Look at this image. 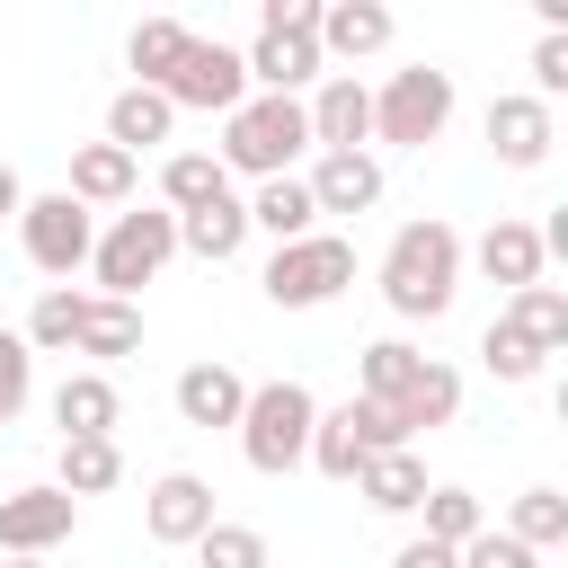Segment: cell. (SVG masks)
Instances as JSON below:
<instances>
[{"mask_svg":"<svg viewBox=\"0 0 568 568\" xmlns=\"http://www.w3.org/2000/svg\"><path fill=\"white\" fill-rule=\"evenodd\" d=\"M124 479V453H115V435H71L62 444V462H53V488L80 506V497H106Z\"/></svg>","mask_w":568,"mask_h":568,"instance_id":"26","label":"cell"},{"mask_svg":"<svg viewBox=\"0 0 568 568\" xmlns=\"http://www.w3.org/2000/svg\"><path fill=\"white\" fill-rule=\"evenodd\" d=\"M178 248L204 257V266H231V257L248 248V204H240V195H213V204L178 213Z\"/></svg>","mask_w":568,"mask_h":568,"instance_id":"20","label":"cell"},{"mask_svg":"<svg viewBox=\"0 0 568 568\" xmlns=\"http://www.w3.org/2000/svg\"><path fill=\"white\" fill-rule=\"evenodd\" d=\"M18 248H27V266L36 275H80L89 266V248H98V213H80L71 195H27L18 204Z\"/></svg>","mask_w":568,"mask_h":568,"instance_id":"7","label":"cell"},{"mask_svg":"<svg viewBox=\"0 0 568 568\" xmlns=\"http://www.w3.org/2000/svg\"><path fill=\"white\" fill-rule=\"evenodd\" d=\"M390 568H453V550H444V541H399Z\"/></svg>","mask_w":568,"mask_h":568,"instance_id":"40","label":"cell"},{"mask_svg":"<svg viewBox=\"0 0 568 568\" xmlns=\"http://www.w3.org/2000/svg\"><path fill=\"white\" fill-rule=\"evenodd\" d=\"M186 44H195V27H178V18H142V27L124 36V62L142 71V89H160V80L186 62Z\"/></svg>","mask_w":568,"mask_h":568,"instance_id":"29","label":"cell"},{"mask_svg":"<svg viewBox=\"0 0 568 568\" xmlns=\"http://www.w3.org/2000/svg\"><path fill=\"white\" fill-rule=\"evenodd\" d=\"M195 559H204V568H266V532H257V524H213V532L195 541Z\"/></svg>","mask_w":568,"mask_h":568,"instance_id":"35","label":"cell"},{"mask_svg":"<svg viewBox=\"0 0 568 568\" xmlns=\"http://www.w3.org/2000/svg\"><path fill=\"white\" fill-rule=\"evenodd\" d=\"M266 302L275 311H320V302H337L346 284H355V240H337V231H311V240H284L275 257H266Z\"/></svg>","mask_w":568,"mask_h":568,"instance_id":"6","label":"cell"},{"mask_svg":"<svg viewBox=\"0 0 568 568\" xmlns=\"http://www.w3.org/2000/svg\"><path fill=\"white\" fill-rule=\"evenodd\" d=\"M213 195H231V178H222L213 151H169V160H160V213H195V204H213Z\"/></svg>","mask_w":568,"mask_h":568,"instance_id":"27","label":"cell"},{"mask_svg":"<svg viewBox=\"0 0 568 568\" xmlns=\"http://www.w3.org/2000/svg\"><path fill=\"white\" fill-rule=\"evenodd\" d=\"M417 515H426V532H417V541H444V550H462V541L488 524V506H479L470 488H453V479H444V488H426V497H417Z\"/></svg>","mask_w":568,"mask_h":568,"instance_id":"31","label":"cell"},{"mask_svg":"<svg viewBox=\"0 0 568 568\" xmlns=\"http://www.w3.org/2000/svg\"><path fill=\"white\" fill-rule=\"evenodd\" d=\"M240 408H248V382H240L222 355H204V364L178 373V417H186V426L213 435V426H240Z\"/></svg>","mask_w":568,"mask_h":568,"instance_id":"16","label":"cell"},{"mask_svg":"<svg viewBox=\"0 0 568 568\" xmlns=\"http://www.w3.org/2000/svg\"><path fill=\"white\" fill-rule=\"evenodd\" d=\"M417 364H426V355H417L408 337H373V346L355 355V399H382V408H390V399L417 382Z\"/></svg>","mask_w":568,"mask_h":568,"instance_id":"28","label":"cell"},{"mask_svg":"<svg viewBox=\"0 0 568 568\" xmlns=\"http://www.w3.org/2000/svg\"><path fill=\"white\" fill-rule=\"evenodd\" d=\"M133 178H142V160L133 151H115V142H80L71 151V204L80 213H98V204H133Z\"/></svg>","mask_w":568,"mask_h":568,"instance_id":"18","label":"cell"},{"mask_svg":"<svg viewBox=\"0 0 568 568\" xmlns=\"http://www.w3.org/2000/svg\"><path fill=\"white\" fill-rule=\"evenodd\" d=\"M18 204H27V178L0 160V222H18Z\"/></svg>","mask_w":568,"mask_h":568,"instance_id":"41","label":"cell"},{"mask_svg":"<svg viewBox=\"0 0 568 568\" xmlns=\"http://www.w3.org/2000/svg\"><path fill=\"white\" fill-rule=\"evenodd\" d=\"M178 257V213H160V204H133V213H115L106 231H98V248H89V275H98V293L106 302H133L160 266Z\"/></svg>","mask_w":568,"mask_h":568,"instance_id":"4","label":"cell"},{"mask_svg":"<svg viewBox=\"0 0 568 568\" xmlns=\"http://www.w3.org/2000/svg\"><path fill=\"white\" fill-rule=\"evenodd\" d=\"M240 204H248V231H266L275 248L320 231V204H311V186H302V178H266V186H257V195H240Z\"/></svg>","mask_w":568,"mask_h":568,"instance_id":"24","label":"cell"},{"mask_svg":"<svg viewBox=\"0 0 568 568\" xmlns=\"http://www.w3.org/2000/svg\"><path fill=\"white\" fill-rule=\"evenodd\" d=\"M160 98H169L178 115H186V106H195V115H231V106L248 98V62H240V44L195 36V44H186V62L160 80Z\"/></svg>","mask_w":568,"mask_h":568,"instance_id":"8","label":"cell"},{"mask_svg":"<svg viewBox=\"0 0 568 568\" xmlns=\"http://www.w3.org/2000/svg\"><path fill=\"white\" fill-rule=\"evenodd\" d=\"M53 426H62V444H71V435H115V426H124L115 382H106V373H62V390H53Z\"/></svg>","mask_w":568,"mask_h":568,"instance_id":"23","label":"cell"},{"mask_svg":"<svg viewBox=\"0 0 568 568\" xmlns=\"http://www.w3.org/2000/svg\"><path fill=\"white\" fill-rule=\"evenodd\" d=\"M462 266H479L488 284H506V293H524V284H541V231L532 222H515V213H497L488 231H479V248H462Z\"/></svg>","mask_w":568,"mask_h":568,"instance_id":"13","label":"cell"},{"mask_svg":"<svg viewBox=\"0 0 568 568\" xmlns=\"http://www.w3.org/2000/svg\"><path fill=\"white\" fill-rule=\"evenodd\" d=\"M27 399H36V355H27L18 328H0V426H9Z\"/></svg>","mask_w":568,"mask_h":568,"instance_id":"36","label":"cell"},{"mask_svg":"<svg viewBox=\"0 0 568 568\" xmlns=\"http://www.w3.org/2000/svg\"><path fill=\"white\" fill-rule=\"evenodd\" d=\"M71 328H80V293H71V284H44L18 337H27V355H62V346H71Z\"/></svg>","mask_w":568,"mask_h":568,"instance_id":"33","label":"cell"},{"mask_svg":"<svg viewBox=\"0 0 568 568\" xmlns=\"http://www.w3.org/2000/svg\"><path fill=\"white\" fill-rule=\"evenodd\" d=\"M390 417H399V435H408V444H417V435H435V426H453V417H462V373L426 355V364H417V382L390 399Z\"/></svg>","mask_w":568,"mask_h":568,"instance_id":"21","label":"cell"},{"mask_svg":"<svg viewBox=\"0 0 568 568\" xmlns=\"http://www.w3.org/2000/svg\"><path fill=\"white\" fill-rule=\"evenodd\" d=\"M311 426H320V399L302 382H248V408H240L231 435H240V453H248L257 479H284V470H302Z\"/></svg>","mask_w":568,"mask_h":568,"instance_id":"3","label":"cell"},{"mask_svg":"<svg viewBox=\"0 0 568 568\" xmlns=\"http://www.w3.org/2000/svg\"><path fill=\"white\" fill-rule=\"evenodd\" d=\"M302 124H311V151H364L373 142V89L355 71H328L302 98Z\"/></svg>","mask_w":568,"mask_h":568,"instance_id":"11","label":"cell"},{"mask_svg":"<svg viewBox=\"0 0 568 568\" xmlns=\"http://www.w3.org/2000/svg\"><path fill=\"white\" fill-rule=\"evenodd\" d=\"M0 568H44V559H0Z\"/></svg>","mask_w":568,"mask_h":568,"instance_id":"42","label":"cell"},{"mask_svg":"<svg viewBox=\"0 0 568 568\" xmlns=\"http://www.w3.org/2000/svg\"><path fill=\"white\" fill-rule=\"evenodd\" d=\"M320 479H337V488H355V470L373 462V444H364V399H337V408H320V426H311V453H302Z\"/></svg>","mask_w":568,"mask_h":568,"instance_id":"17","label":"cell"},{"mask_svg":"<svg viewBox=\"0 0 568 568\" xmlns=\"http://www.w3.org/2000/svg\"><path fill=\"white\" fill-rule=\"evenodd\" d=\"M453 568H541V559H532V550H524L515 532H497V524H479V532H470V541L453 550Z\"/></svg>","mask_w":568,"mask_h":568,"instance_id":"38","label":"cell"},{"mask_svg":"<svg viewBox=\"0 0 568 568\" xmlns=\"http://www.w3.org/2000/svg\"><path fill=\"white\" fill-rule=\"evenodd\" d=\"M71 532H80V506H71L53 479L0 497V550H9V559H44V550H62Z\"/></svg>","mask_w":568,"mask_h":568,"instance_id":"10","label":"cell"},{"mask_svg":"<svg viewBox=\"0 0 568 568\" xmlns=\"http://www.w3.org/2000/svg\"><path fill=\"white\" fill-rule=\"evenodd\" d=\"M524 71H532V89H524V98H541V106H550V98L568 89V27H541V36H532V62H524Z\"/></svg>","mask_w":568,"mask_h":568,"instance_id":"37","label":"cell"},{"mask_svg":"<svg viewBox=\"0 0 568 568\" xmlns=\"http://www.w3.org/2000/svg\"><path fill=\"white\" fill-rule=\"evenodd\" d=\"M550 142H559V115L541 98H524V89L488 98V151H497V169H541Z\"/></svg>","mask_w":568,"mask_h":568,"instance_id":"12","label":"cell"},{"mask_svg":"<svg viewBox=\"0 0 568 568\" xmlns=\"http://www.w3.org/2000/svg\"><path fill=\"white\" fill-rule=\"evenodd\" d=\"M133 346H142V311H133V302H106V293H80L71 355H98V364H115V355H133Z\"/></svg>","mask_w":568,"mask_h":568,"instance_id":"25","label":"cell"},{"mask_svg":"<svg viewBox=\"0 0 568 568\" xmlns=\"http://www.w3.org/2000/svg\"><path fill=\"white\" fill-rule=\"evenodd\" d=\"M497 532H515V541L541 559V550H559V541H568V497H559V488H524V497H515V515H506Z\"/></svg>","mask_w":568,"mask_h":568,"instance_id":"32","label":"cell"},{"mask_svg":"<svg viewBox=\"0 0 568 568\" xmlns=\"http://www.w3.org/2000/svg\"><path fill=\"white\" fill-rule=\"evenodd\" d=\"M311 204L320 213H373L382 204V160L373 151H311Z\"/></svg>","mask_w":568,"mask_h":568,"instance_id":"14","label":"cell"},{"mask_svg":"<svg viewBox=\"0 0 568 568\" xmlns=\"http://www.w3.org/2000/svg\"><path fill=\"white\" fill-rule=\"evenodd\" d=\"M311 151V124H302V98H240L231 115H222V178H293V160Z\"/></svg>","mask_w":568,"mask_h":568,"instance_id":"2","label":"cell"},{"mask_svg":"<svg viewBox=\"0 0 568 568\" xmlns=\"http://www.w3.org/2000/svg\"><path fill=\"white\" fill-rule=\"evenodd\" d=\"M444 124H453V71L408 62V71H390V80L373 89V142L426 151V142H444Z\"/></svg>","mask_w":568,"mask_h":568,"instance_id":"5","label":"cell"},{"mask_svg":"<svg viewBox=\"0 0 568 568\" xmlns=\"http://www.w3.org/2000/svg\"><path fill=\"white\" fill-rule=\"evenodd\" d=\"M497 320H515L541 355H559V346H568V293H559V284H524V293H506V311H497Z\"/></svg>","mask_w":568,"mask_h":568,"instance_id":"30","label":"cell"},{"mask_svg":"<svg viewBox=\"0 0 568 568\" xmlns=\"http://www.w3.org/2000/svg\"><path fill=\"white\" fill-rule=\"evenodd\" d=\"M169 133H178V106H169L160 89H142V80H133V89H115V98H106V142H115V151H133V160H142V151H160Z\"/></svg>","mask_w":568,"mask_h":568,"instance_id":"19","label":"cell"},{"mask_svg":"<svg viewBox=\"0 0 568 568\" xmlns=\"http://www.w3.org/2000/svg\"><path fill=\"white\" fill-rule=\"evenodd\" d=\"M479 364H488L497 382H532V373H541L550 355H541V346H532V337H524L515 320H488V328H479Z\"/></svg>","mask_w":568,"mask_h":568,"instance_id":"34","label":"cell"},{"mask_svg":"<svg viewBox=\"0 0 568 568\" xmlns=\"http://www.w3.org/2000/svg\"><path fill=\"white\" fill-rule=\"evenodd\" d=\"M453 293H462V231L444 213L399 222L390 248H382V302H390V320H444Z\"/></svg>","mask_w":568,"mask_h":568,"instance_id":"1","label":"cell"},{"mask_svg":"<svg viewBox=\"0 0 568 568\" xmlns=\"http://www.w3.org/2000/svg\"><path fill=\"white\" fill-rule=\"evenodd\" d=\"M213 524H222V515H213V479H195V470H160V479L142 488V532H151L160 550H195Z\"/></svg>","mask_w":568,"mask_h":568,"instance_id":"9","label":"cell"},{"mask_svg":"<svg viewBox=\"0 0 568 568\" xmlns=\"http://www.w3.org/2000/svg\"><path fill=\"white\" fill-rule=\"evenodd\" d=\"M435 479H426V462H417V444H399V453H373L364 470H355V497L373 506V515H417V497H426Z\"/></svg>","mask_w":568,"mask_h":568,"instance_id":"22","label":"cell"},{"mask_svg":"<svg viewBox=\"0 0 568 568\" xmlns=\"http://www.w3.org/2000/svg\"><path fill=\"white\" fill-rule=\"evenodd\" d=\"M257 27H284V36H320V0H266Z\"/></svg>","mask_w":568,"mask_h":568,"instance_id":"39","label":"cell"},{"mask_svg":"<svg viewBox=\"0 0 568 568\" xmlns=\"http://www.w3.org/2000/svg\"><path fill=\"white\" fill-rule=\"evenodd\" d=\"M390 9L382 0H320V62H364L390 44Z\"/></svg>","mask_w":568,"mask_h":568,"instance_id":"15","label":"cell"}]
</instances>
